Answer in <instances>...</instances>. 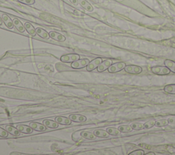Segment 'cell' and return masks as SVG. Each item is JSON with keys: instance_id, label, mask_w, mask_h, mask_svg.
I'll use <instances>...</instances> for the list:
<instances>
[{"instance_id": "6da1fadb", "label": "cell", "mask_w": 175, "mask_h": 155, "mask_svg": "<svg viewBox=\"0 0 175 155\" xmlns=\"http://www.w3.org/2000/svg\"><path fill=\"white\" fill-rule=\"evenodd\" d=\"M151 70L153 73L160 75H168L170 73V70L166 66H155L151 68Z\"/></svg>"}, {"instance_id": "30bf717a", "label": "cell", "mask_w": 175, "mask_h": 155, "mask_svg": "<svg viewBox=\"0 0 175 155\" xmlns=\"http://www.w3.org/2000/svg\"><path fill=\"white\" fill-rule=\"evenodd\" d=\"M69 118L71 120V121L76 122H85L87 120V118L84 116L79 114H72L69 116Z\"/></svg>"}, {"instance_id": "8fae6325", "label": "cell", "mask_w": 175, "mask_h": 155, "mask_svg": "<svg viewBox=\"0 0 175 155\" xmlns=\"http://www.w3.org/2000/svg\"><path fill=\"white\" fill-rule=\"evenodd\" d=\"M2 21L4 22L5 25L6 26V27L9 28V29H12L14 27V24H13V21L11 20V19L6 14H3L2 16Z\"/></svg>"}, {"instance_id": "2e32d148", "label": "cell", "mask_w": 175, "mask_h": 155, "mask_svg": "<svg viewBox=\"0 0 175 155\" xmlns=\"http://www.w3.org/2000/svg\"><path fill=\"white\" fill-rule=\"evenodd\" d=\"M79 2L80 5L83 7V8L86 10L88 12H92L93 11V7L90 4V3L87 2L86 0H79Z\"/></svg>"}, {"instance_id": "cb8c5ba5", "label": "cell", "mask_w": 175, "mask_h": 155, "mask_svg": "<svg viewBox=\"0 0 175 155\" xmlns=\"http://www.w3.org/2000/svg\"><path fill=\"white\" fill-rule=\"evenodd\" d=\"M107 132H108L109 135H114V136H116V135H119L120 131L119 130V128H114V127H108L106 129Z\"/></svg>"}, {"instance_id": "4dcf8cb0", "label": "cell", "mask_w": 175, "mask_h": 155, "mask_svg": "<svg viewBox=\"0 0 175 155\" xmlns=\"http://www.w3.org/2000/svg\"><path fill=\"white\" fill-rule=\"evenodd\" d=\"M19 2L25 3V4H28V5H32L34 4L35 1L34 0H18Z\"/></svg>"}, {"instance_id": "7c38bea8", "label": "cell", "mask_w": 175, "mask_h": 155, "mask_svg": "<svg viewBox=\"0 0 175 155\" xmlns=\"http://www.w3.org/2000/svg\"><path fill=\"white\" fill-rule=\"evenodd\" d=\"M55 121L58 122V124L63 125H69L71 124V120L63 116H58L55 118Z\"/></svg>"}, {"instance_id": "7402d4cb", "label": "cell", "mask_w": 175, "mask_h": 155, "mask_svg": "<svg viewBox=\"0 0 175 155\" xmlns=\"http://www.w3.org/2000/svg\"><path fill=\"white\" fill-rule=\"evenodd\" d=\"M164 64H165V66L168 68L171 72H173V73H175V62H173V61H172V60H167L165 61V62H164Z\"/></svg>"}, {"instance_id": "5bb4252c", "label": "cell", "mask_w": 175, "mask_h": 155, "mask_svg": "<svg viewBox=\"0 0 175 155\" xmlns=\"http://www.w3.org/2000/svg\"><path fill=\"white\" fill-rule=\"evenodd\" d=\"M6 130L8 133H10V134H12L14 136H19L21 135V132L19 131V130L17 128H15L12 127V126L8 125L6 127Z\"/></svg>"}, {"instance_id": "e575fe53", "label": "cell", "mask_w": 175, "mask_h": 155, "mask_svg": "<svg viewBox=\"0 0 175 155\" xmlns=\"http://www.w3.org/2000/svg\"><path fill=\"white\" fill-rule=\"evenodd\" d=\"M2 24V19L1 17H0V26Z\"/></svg>"}, {"instance_id": "277c9868", "label": "cell", "mask_w": 175, "mask_h": 155, "mask_svg": "<svg viewBox=\"0 0 175 155\" xmlns=\"http://www.w3.org/2000/svg\"><path fill=\"white\" fill-rule=\"evenodd\" d=\"M126 66V64L124 62H117L114 64H112L108 68V71L109 73H117V72H119L120 70H122L124 69V67Z\"/></svg>"}, {"instance_id": "7a4b0ae2", "label": "cell", "mask_w": 175, "mask_h": 155, "mask_svg": "<svg viewBox=\"0 0 175 155\" xmlns=\"http://www.w3.org/2000/svg\"><path fill=\"white\" fill-rule=\"evenodd\" d=\"M89 63H90V61L88 59L78 60L72 62V64H71V67L73 68H75V69H80V68L87 66Z\"/></svg>"}, {"instance_id": "ba28073f", "label": "cell", "mask_w": 175, "mask_h": 155, "mask_svg": "<svg viewBox=\"0 0 175 155\" xmlns=\"http://www.w3.org/2000/svg\"><path fill=\"white\" fill-rule=\"evenodd\" d=\"M49 34V36L52 39L55 40V41L64 42L66 40V38L64 37L62 34L58 33V32L56 31H50Z\"/></svg>"}, {"instance_id": "4316f807", "label": "cell", "mask_w": 175, "mask_h": 155, "mask_svg": "<svg viewBox=\"0 0 175 155\" xmlns=\"http://www.w3.org/2000/svg\"><path fill=\"white\" fill-rule=\"evenodd\" d=\"M131 127L134 130H142V129L144 128V124L140 123V122H135V123L131 124Z\"/></svg>"}, {"instance_id": "484cf974", "label": "cell", "mask_w": 175, "mask_h": 155, "mask_svg": "<svg viewBox=\"0 0 175 155\" xmlns=\"http://www.w3.org/2000/svg\"><path fill=\"white\" fill-rule=\"evenodd\" d=\"M168 124L169 123L168 120H159L155 122V126L158 127H165V126H167Z\"/></svg>"}, {"instance_id": "ac0fdd59", "label": "cell", "mask_w": 175, "mask_h": 155, "mask_svg": "<svg viewBox=\"0 0 175 155\" xmlns=\"http://www.w3.org/2000/svg\"><path fill=\"white\" fill-rule=\"evenodd\" d=\"M36 34L39 36L45 38V39H49V34L47 31H46L45 30L40 27H38L36 29Z\"/></svg>"}, {"instance_id": "3957f363", "label": "cell", "mask_w": 175, "mask_h": 155, "mask_svg": "<svg viewBox=\"0 0 175 155\" xmlns=\"http://www.w3.org/2000/svg\"><path fill=\"white\" fill-rule=\"evenodd\" d=\"M80 59V56L78 54H66L61 57V61L62 62H73Z\"/></svg>"}, {"instance_id": "9c48e42d", "label": "cell", "mask_w": 175, "mask_h": 155, "mask_svg": "<svg viewBox=\"0 0 175 155\" xmlns=\"http://www.w3.org/2000/svg\"><path fill=\"white\" fill-rule=\"evenodd\" d=\"M29 126L34 130H35V131H45L47 130L46 126L37 123V122H30L29 124Z\"/></svg>"}, {"instance_id": "1f68e13d", "label": "cell", "mask_w": 175, "mask_h": 155, "mask_svg": "<svg viewBox=\"0 0 175 155\" xmlns=\"http://www.w3.org/2000/svg\"><path fill=\"white\" fill-rule=\"evenodd\" d=\"M168 123L170 124H175V116H171L168 119Z\"/></svg>"}, {"instance_id": "d4e9b609", "label": "cell", "mask_w": 175, "mask_h": 155, "mask_svg": "<svg viewBox=\"0 0 175 155\" xmlns=\"http://www.w3.org/2000/svg\"><path fill=\"white\" fill-rule=\"evenodd\" d=\"M119 130L121 133H129L133 131V128L129 125H122L119 127Z\"/></svg>"}, {"instance_id": "e0dca14e", "label": "cell", "mask_w": 175, "mask_h": 155, "mask_svg": "<svg viewBox=\"0 0 175 155\" xmlns=\"http://www.w3.org/2000/svg\"><path fill=\"white\" fill-rule=\"evenodd\" d=\"M94 134L99 138H107L109 136V133L107 132V131H104V130L101 129H97L94 131Z\"/></svg>"}, {"instance_id": "4fadbf2b", "label": "cell", "mask_w": 175, "mask_h": 155, "mask_svg": "<svg viewBox=\"0 0 175 155\" xmlns=\"http://www.w3.org/2000/svg\"><path fill=\"white\" fill-rule=\"evenodd\" d=\"M17 128L19 130V131L21 133H27V134H29V133H32L33 131V128H32L30 126H26V125H17Z\"/></svg>"}, {"instance_id": "d6986e66", "label": "cell", "mask_w": 175, "mask_h": 155, "mask_svg": "<svg viewBox=\"0 0 175 155\" xmlns=\"http://www.w3.org/2000/svg\"><path fill=\"white\" fill-rule=\"evenodd\" d=\"M43 124L46 126L47 127L51 128H58L59 124L56 121H53L51 120H45L43 121Z\"/></svg>"}, {"instance_id": "5b68a950", "label": "cell", "mask_w": 175, "mask_h": 155, "mask_svg": "<svg viewBox=\"0 0 175 155\" xmlns=\"http://www.w3.org/2000/svg\"><path fill=\"white\" fill-rule=\"evenodd\" d=\"M124 69L127 73L130 74H139L142 71V68L140 66H134V65H127Z\"/></svg>"}, {"instance_id": "d6a6232c", "label": "cell", "mask_w": 175, "mask_h": 155, "mask_svg": "<svg viewBox=\"0 0 175 155\" xmlns=\"http://www.w3.org/2000/svg\"><path fill=\"white\" fill-rule=\"evenodd\" d=\"M70 2L75 6H77L79 4V0H70Z\"/></svg>"}, {"instance_id": "f1b7e54d", "label": "cell", "mask_w": 175, "mask_h": 155, "mask_svg": "<svg viewBox=\"0 0 175 155\" xmlns=\"http://www.w3.org/2000/svg\"><path fill=\"white\" fill-rule=\"evenodd\" d=\"M144 151L143 150H136L129 154V155H144Z\"/></svg>"}, {"instance_id": "9a60e30c", "label": "cell", "mask_w": 175, "mask_h": 155, "mask_svg": "<svg viewBox=\"0 0 175 155\" xmlns=\"http://www.w3.org/2000/svg\"><path fill=\"white\" fill-rule=\"evenodd\" d=\"M13 21V24H14V26H15V27L17 28V30L21 32V33H23V32L25 31V27L23 26V24L21 22V21L17 19V18H15V19H13L12 20Z\"/></svg>"}, {"instance_id": "836d02e7", "label": "cell", "mask_w": 175, "mask_h": 155, "mask_svg": "<svg viewBox=\"0 0 175 155\" xmlns=\"http://www.w3.org/2000/svg\"><path fill=\"white\" fill-rule=\"evenodd\" d=\"M155 154L153 153V152H150V153H147V154H146V155H155Z\"/></svg>"}, {"instance_id": "f546056e", "label": "cell", "mask_w": 175, "mask_h": 155, "mask_svg": "<svg viewBox=\"0 0 175 155\" xmlns=\"http://www.w3.org/2000/svg\"><path fill=\"white\" fill-rule=\"evenodd\" d=\"M8 136V132L6 131V130H3L0 127V137H2V138H7Z\"/></svg>"}, {"instance_id": "603a6c76", "label": "cell", "mask_w": 175, "mask_h": 155, "mask_svg": "<svg viewBox=\"0 0 175 155\" xmlns=\"http://www.w3.org/2000/svg\"><path fill=\"white\" fill-rule=\"evenodd\" d=\"M164 92L170 94H175V84H169L166 85L163 88Z\"/></svg>"}, {"instance_id": "83f0119b", "label": "cell", "mask_w": 175, "mask_h": 155, "mask_svg": "<svg viewBox=\"0 0 175 155\" xmlns=\"http://www.w3.org/2000/svg\"><path fill=\"white\" fill-rule=\"evenodd\" d=\"M155 120H149L148 122H146V123L144 124V128L146 129H149V128H151L152 127H154L155 125Z\"/></svg>"}, {"instance_id": "8992f818", "label": "cell", "mask_w": 175, "mask_h": 155, "mask_svg": "<svg viewBox=\"0 0 175 155\" xmlns=\"http://www.w3.org/2000/svg\"><path fill=\"white\" fill-rule=\"evenodd\" d=\"M102 62H103V60L102 58H101V57H98V58L93 60L92 62L88 64V65L86 66V70L88 71H92L95 70L96 68H97V67L99 66V64Z\"/></svg>"}, {"instance_id": "ffe728a7", "label": "cell", "mask_w": 175, "mask_h": 155, "mask_svg": "<svg viewBox=\"0 0 175 155\" xmlns=\"http://www.w3.org/2000/svg\"><path fill=\"white\" fill-rule=\"evenodd\" d=\"M25 28H26V30L28 32V34L32 36H35L36 34V30L34 29V27L32 26V25L31 23L28 22L25 23Z\"/></svg>"}, {"instance_id": "44dd1931", "label": "cell", "mask_w": 175, "mask_h": 155, "mask_svg": "<svg viewBox=\"0 0 175 155\" xmlns=\"http://www.w3.org/2000/svg\"><path fill=\"white\" fill-rule=\"evenodd\" d=\"M81 135L85 139H90V140H95L96 138V136L94 134V133H92L88 131H82L81 133Z\"/></svg>"}, {"instance_id": "52a82bcc", "label": "cell", "mask_w": 175, "mask_h": 155, "mask_svg": "<svg viewBox=\"0 0 175 155\" xmlns=\"http://www.w3.org/2000/svg\"><path fill=\"white\" fill-rule=\"evenodd\" d=\"M112 64V60L110 59H108L105 61H103L101 64H99V66L97 67L98 72H103L105 70L108 69V68Z\"/></svg>"}]
</instances>
